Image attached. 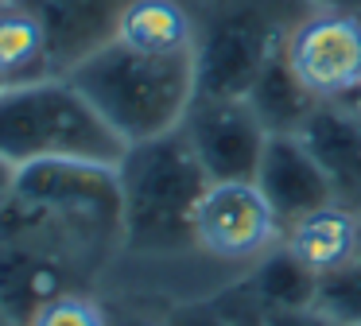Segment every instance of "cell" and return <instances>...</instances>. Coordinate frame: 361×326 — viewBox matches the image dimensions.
<instances>
[{"label":"cell","mask_w":361,"mask_h":326,"mask_svg":"<svg viewBox=\"0 0 361 326\" xmlns=\"http://www.w3.org/2000/svg\"><path fill=\"white\" fill-rule=\"evenodd\" d=\"M0 241L39 248L82 279L94 276L105 256L125 245L117 167L86 159H43L20 167L16 194L0 217Z\"/></svg>","instance_id":"cell-1"},{"label":"cell","mask_w":361,"mask_h":326,"mask_svg":"<svg viewBox=\"0 0 361 326\" xmlns=\"http://www.w3.org/2000/svg\"><path fill=\"white\" fill-rule=\"evenodd\" d=\"M121 229L128 253H187L195 245V210L210 175L202 171L183 128L128 144L117 163Z\"/></svg>","instance_id":"cell-2"},{"label":"cell","mask_w":361,"mask_h":326,"mask_svg":"<svg viewBox=\"0 0 361 326\" xmlns=\"http://www.w3.org/2000/svg\"><path fill=\"white\" fill-rule=\"evenodd\" d=\"M102 121L125 144L164 136L179 128L195 101V51L187 54H140L109 39L74 70H66Z\"/></svg>","instance_id":"cell-3"},{"label":"cell","mask_w":361,"mask_h":326,"mask_svg":"<svg viewBox=\"0 0 361 326\" xmlns=\"http://www.w3.org/2000/svg\"><path fill=\"white\" fill-rule=\"evenodd\" d=\"M125 147L128 144L102 121V113L66 74L0 85V155L16 167L43 159H86L117 167Z\"/></svg>","instance_id":"cell-4"},{"label":"cell","mask_w":361,"mask_h":326,"mask_svg":"<svg viewBox=\"0 0 361 326\" xmlns=\"http://www.w3.org/2000/svg\"><path fill=\"white\" fill-rule=\"evenodd\" d=\"M319 0H210L195 16L198 97H249Z\"/></svg>","instance_id":"cell-5"},{"label":"cell","mask_w":361,"mask_h":326,"mask_svg":"<svg viewBox=\"0 0 361 326\" xmlns=\"http://www.w3.org/2000/svg\"><path fill=\"white\" fill-rule=\"evenodd\" d=\"M283 59L322 105H345L361 90V16L319 4L291 31Z\"/></svg>","instance_id":"cell-6"},{"label":"cell","mask_w":361,"mask_h":326,"mask_svg":"<svg viewBox=\"0 0 361 326\" xmlns=\"http://www.w3.org/2000/svg\"><path fill=\"white\" fill-rule=\"evenodd\" d=\"M179 128L210 183L257 179L260 155L272 136L245 97H198V93Z\"/></svg>","instance_id":"cell-7"},{"label":"cell","mask_w":361,"mask_h":326,"mask_svg":"<svg viewBox=\"0 0 361 326\" xmlns=\"http://www.w3.org/2000/svg\"><path fill=\"white\" fill-rule=\"evenodd\" d=\"M283 222L252 179L210 183L195 210V245L218 260H257L276 245Z\"/></svg>","instance_id":"cell-8"},{"label":"cell","mask_w":361,"mask_h":326,"mask_svg":"<svg viewBox=\"0 0 361 326\" xmlns=\"http://www.w3.org/2000/svg\"><path fill=\"white\" fill-rule=\"evenodd\" d=\"M252 183L260 186V194L276 210L283 229L291 222H299L303 214H311V210H322L330 202H338L330 175L322 171V163L314 159V152L307 147V140L299 132H276V136H268Z\"/></svg>","instance_id":"cell-9"},{"label":"cell","mask_w":361,"mask_h":326,"mask_svg":"<svg viewBox=\"0 0 361 326\" xmlns=\"http://www.w3.org/2000/svg\"><path fill=\"white\" fill-rule=\"evenodd\" d=\"M35 12L47 35L51 74H66L117 35L128 0H20Z\"/></svg>","instance_id":"cell-10"},{"label":"cell","mask_w":361,"mask_h":326,"mask_svg":"<svg viewBox=\"0 0 361 326\" xmlns=\"http://www.w3.org/2000/svg\"><path fill=\"white\" fill-rule=\"evenodd\" d=\"M82 291V276L39 248L0 241V307L16 326H27L51 299Z\"/></svg>","instance_id":"cell-11"},{"label":"cell","mask_w":361,"mask_h":326,"mask_svg":"<svg viewBox=\"0 0 361 326\" xmlns=\"http://www.w3.org/2000/svg\"><path fill=\"white\" fill-rule=\"evenodd\" d=\"M299 136L330 175L338 202L361 198V116L350 105H319Z\"/></svg>","instance_id":"cell-12"},{"label":"cell","mask_w":361,"mask_h":326,"mask_svg":"<svg viewBox=\"0 0 361 326\" xmlns=\"http://www.w3.org/2000/svg\"><path fill=\"white\" fill-rule=\"evenodd\" d=\"M283 245L299 256L303 264H311L319 276L342 268L357 256L361 245V222L342 206V202H330L322 210H311L299 222L288 225V237Z\"/></svg>","instance_id":"cell-13"},{"label":"cell","mask_w":361,"mask_h":326,"mask_svg":"<svg viewBox=\"0 0 361 326\" xmlns=\"http://www.w3.org/2000/svg\"><path fill=\"white\" fill-rule=\"evenodd\" d=\"M113 39L140 54H187L195 51V16L179 0H128Z\"/></svg>","instance_id":"cell-14"},{"label":"cell","mask_w":361,"mask_h":326,"mask_svg":"<svg viewBox=\"0 0 361 326\" xmlns=\"http://www.w3.org/2000/svg\"><path fill=\"white\" fill-rule=\"evenodd\" d=\"M47 35L35 12L20 0H0V85L47 78Z\"/></svg>","instance_id":"cell-15"},{"label":"cell","mask_w":361,"mask_h":326,"mask_svg":"<svg viewBox=\"0 0 361 326\" xmlns=\"http://www.w3.org/2000/svg\"><path fill=\"white\" fill-rule=\"evenodd\" d=\"M245 101L252 105V113L260 116V124H264L272 136L276 132H303V124L311 121V113L322 105V101H314L311 90L295 78V70L288 66L283 54L276 62H268V70L257 78V85L249 90Z\"/></svg>","instance_id":"cell-16"},{"label":"cell","mask_w":361,"mask_h":326,"mask_svg":"<svg viewBox=\"0 0 361 326\" xmlns=\"http://www.w3.org/2000/svg\"><path fill=\"white\" fill-rule=\"evenodd\" d=\"M245 279L264 299L268 310L314 307V295H319V272L299 260L288 245H272L264 256H257V264Z\"/></svg>","instance_id":"cell-17"},{"label":"cell","mask_w":361,"mask_h":326,"mask_svg":"<svg viewBox=\"0 0 361 326\" xmlns=\"http://www.w3.org/2000/svg\"><path fill=\"white\" fill-rule=\"evenodd\" d=\"M314 307H319L326 318H334L338 326L361 322V256H353L350 264L319 276Z\"/></svg>","instance_id":"cell-18"},{"label":"cell","mask_w":361,"mask_h":326,"mask_svg":"<svg viewBox=\"0 0 361 326\" xmlns=\"http://www.w3.org/2000/svg\"><path fill=\"white\" fill-rule=\"evenodd\" d=\"M27 326H109V315L86 291H66L51 299Z\"/></svg>","instance_id":"cell-19"},{"label":"cell","mask_w":361,"mask_h":326,"mask_svg":"<svg viewBox=\"0 0 361 326\" xmlns=\"http://www.w3.org/2000/svg\"><path fill=\"white\" fill-rule=\"evenodd\" d=\"M210 303L218 307V315L226 318L229 326H264L268 315H272V310L264 307V299L252 291V284H249L245 276L237 279V284H229V287H221V291H214Z\"/></svg>","instance_id":"cell-20"},{"label":"cell","mask_w":361,"mask_h":326,"mask_svg":"<svg viewBox=\"0 0 361 326\" xmlns=\"http://www.w3.org/2000/svg\"><path fill=\"white\" fill-rule=\"evenodd\" d=\"M164 326H229V322L218 315V307L210 299H187V303L167 307Z\"/></svg>","instance_id":"cell-21"},{"label":"cell","mask_w":361,"mask_h":326,"mask_svg":"<svg viewBox=\"0 0 361 326\" xmlns=\"http://www.w3.org/2000/svg\"><path fill=\"white\" fill-rule=\"evenodd\" d=\"M264 326H338V322L326 318L319 307H299V310H272Z\"/></svg>","instance_id":"cell-22"},{"label":"cell","mask_w":361,"mask_h":326,"mask_svg":"<svg viewBox=\"0 0 361 326\" xmlns=\"http://www.w3.org/2000/svg\"><path fill=\"white\" fill-rule=\"evenodd\" d=\"M16 179H20V167L12 159H4V155H0V217H4L12 194H16Z\"/></svg>","instance_id":"cell-23"},{"label":"cell","mask_w":361,"mask_h":326,"mask_svg":"<svg viewBox=\"0 0 361 326\" xmlns=\"http://www.w3.org/2000/svg\"><path fill=\"white\" fill-rule=\"evenodd\" d=\"M109 326H164V318H148V315H136V310H121V315H109Z\"/></svg>","instance_id":"cell-24"},{"label":"cell","mask_w":361,"mask_h":326,"mask_svg":"<svg viewBox=\"0 0 361 326\" xmlns=\"http://www.w3.org/2000/svg\"><path fill=\"white\" fill-rule=\"evenodd\" d=\"M345 105H350V109H353V113H357V116H361V90H357V93H353V97H350V101H345Z\"/></svg>","instance_id":"cell-25"},{"label":"cell","mask_w":361,"mask_h":326,"mask_svg":"<svg viewBox=\"0 0 361 326\" xmlns=\"http://www.w3.org/2000/svg\"><path fill=\"white\" fill-rule=\"evenodd\" d=\"M0 326H16V322H12L8 315H4V307H0Z\"/></svg>","instance_id":"cell-26"},{"label":"cell","mask_w":361,"mask_h":326,"mask_svg":"<svg viewBox=\"0 0 361 326\" xmlns=\"http://www.w3.org/2000/svg\"><path fill=\"white\" fill-rule=\"evenodd\" d=\"M319 4H322V0H319ZM330 4H353V0H330Z\"/></svg>","instance_id":"cell-27"},{"label":"cell","mask_w":361,"mask_h":326,"mask_svg":"<svg viewBox=\"0 0 361 326\" xmlns=\"http://www.w3.org/2000/svg\"><path fill=\"white\" fill-rule=\"evenodd\" d=\"M345 326H361V322H345Z\"/></svg>","instance_id":"cell-28"},{"label":"cell","mask_w":361,"mask_h":326,"mask_svg":"<svg viewBox=\"0 0 361 326\" xmlns=\"http://www.w3.org/2000/svg\"><path fill=\"white\" fill-rule=\"evenodd\" d=\"M357 256H361V245H357Z\"/></svg>","instance_id":"cell-29"}]
</instances>
